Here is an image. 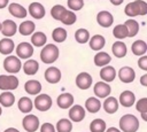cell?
<instances>
[{"instance_id":"cell-22","label":"cell","mask_w":147,"mask_h":132,"mask_svg":"<svg viewBox=\"0 0 147 132\" xmlns=\"http://www.w3.org/2000/svg\"><path fill=\"white\" fill-rule=\"evenodd\" d=\"M39 70V64L33 59H28V61L23 64V71L28 76H33Z\"/></svg>"},{"instance_id":"cell-40","label":"cell","mask_w":147,"mask_h":132,"mask_svg":"<svg viewBox=\"0 0 147 132\" xmlns=\"http://www.w3.org/2000/svg\"><path fill=\"white\" fill-rule=\"evenodd\" d=\"M113 34L116 39H124V38L127 37V30H126L124 24H118L114 28Z\"/></svg>"},{"instance_id":"cell-47","label":"cell","mask_w":147,"mask_h":132,"mask_svg":"<svg viewBox=\"0 0 147 132\" xmlns=\"http://www.w3.org/2000/svg\"><path fill=\"white\" fill-rule=\"evenodd\" d=\"M8 3H9V0H0V9L7 7Z\"/></svg>"},{"instance_id":"cell-28","label":"cell","mask_w":147,"mask_h":132,"mask_svg":"<svg viewBox=\"0 0 147 132\" xmlns=\"http://www.w3.org/2000/svg\"><path fill=\"white\" fill-rule=\"evenodd\" d=\"M111 61V57L108 53L106 52H99L95 54L94 56V64L98 65V67H105V65H108Z\"/></svg>"},{"instance_id":"cell-48","label":"cell","mask_w":147,"mask_h":132,"mask_svg":"<svg viewBox=\"0 0 147 132\" xmlns=\"http://www.w3.org/2000/svg\"><path fill=\"white\" fill-rule=\"evenodd\" d=\"M123 1H124V0H110V2H111L113 5H115V6H118V5H121Z\"/></svg>"},{"instance_id":"cell-24","label":"cell","mask_w":147,"mask_h":132,"mask_svg":"<svg viewBox=\"0 0 147 132\" xmlns=\"http://www.w3.org/2000/svg\"><path fill=\"white\" fill-rule=\"evenodd\" d=\"M103 109L108 114H114L118 109V101L114 96H107L103 102Z\"/></svg>"},{"instance_id":"cell-18","label":"cell","mask_w":147,"mask_h":132,"mask_svg":"<svg viewBox=\"0 0 147 132\" xmlns=\"http://www.w3.org/2000/svg\"><path fill=\"white\" fill-rule=\"evenodd\" d=\"M8 10H9V13H10L13 16H15V17H17V18H24V17L26 16V14H28L26 9H25L22 5L16 3V2L9 3Z\"/></svg>"},{"instance_id":"cell-36","label":"cell","mask_w":147,"mask_h":132,"mask_svg":"<svg viewBox=\"0 0 147 132\" xmlns=\"http://www.w3.org/2000/svg\"><path fill=\"white\" fill-rule=\"evenodd\" d=\"M72 130V122L67 118H61L56 123V131L57 132H71Z\"/></svg>"},{"instance_id":"cell-35","label":"cell","mask_w":147,"mask_h":132,"mask_svg":"<svg viewBox=\"0 0 147 132\" xmlns=\"http://www.w3.org/2000/svg\"><path fill=\"white\" fill-rule=\"evenodd\" d=\"M126 30H127V37H134L139 31V24L134 20H127L124 23Z\"/></svg>"},{"instance_id":"cell-20","label":"cell","mask_w":147,"mask_h":132,"mask_svg":"<svg viewBox=\"0 0 147 132\" xmlns=\"http://www.w3.org/2000/svg\"><path fill=\"white\" fill-rule=\"evenodd\" d=\"M111 52H113V54H114L116 57L122 59V57H124V56L126 55L127 48H126V45H125L123 41L118 40V41H115V42L113 44V46H111Z\"/></svg>"},{"instance_id":"cell-8","label":"cell","mask_w":147,"mask_h":132,"mask_svg":"<svg viewBox=\"0 0 147 132\" xmlns=\"http://www.w3.org/2000/svg\"><path fill=\"white\" fill-rule=\"evenodd\" d=\"M16 54L21 59H29L33 55V46L29 42H21L16 47Z\"/></svg>"},{"instance_id":"cell-6","label":"cell","mask_w":147,"mask_h":132,"mask_svg":"<svg viewBox=\"0 0 147 132\" xmlns=\"http://www.w3.org/2000/svg\"><path fill=\"white\" fill-rule=\"evenodd\" d=\"M52 98L48 94H38L34 99V107L39 111H47L52 107Z\"/></svg>"},{"instance_id":"cell-2","label":"cell","mask_w":147,"mask_h":132,"mask_svg":"<svg viewBox=\"0 0 147 132\" xmlns=\"http://www.w3.org/2000/svg\"><path fill=\"white\" fill-rule=\"evenodd\" d=\"M119 129L124 132H136L139 129V121L132 114L123 115L119 118Z\"/></svg>"},{"instance_id":"cell-21","label":"cell","mask_w":147,"mask_h":132,"mask_svg":"<svg viewBox=\"0 0 147 132\" xmlns=\"http://www.w3.org/2000/svg\"><path fill=\"white\" fill-rule=\"evenodd\" d=\"M24 90L28 94H31V95H37L40 93L41 91V84L38 81V80H34V79H31V80H28L24 85Z\"/></svg>"},{"instance_id":"cell-15","label":"cell","mask_w":147,"mask_h":132,"mask_svg":"<svg viewBox=\"0 0 147 132\" xmlns=\"http://www.w3.org/2000/svg\"><path fill=\"white\" fill-rule=\"evenodd\" d=\"M17 31V25L11 20H5L1 23V33L5 37H13Z\"/></svg>"},{"instance_id":"cell-46","label":"cell","mask_w":147,"mask_h":132,"mask_svg":"<svg viewBox=\"0 0 147 132\" xmlns=\"http://www.w3.org/2000/svg\"><path fill=\"white\" fill-rule=\"evenodd\" d=\"M140 83L142 86H147V75H142L140 78Z\"/></svg>"},{"instance_id":"cell-1","label":"cell","mask_w":147,"mask_h":132,"mask_svg":"<svg viewBox=\"0 0 147 132\" xmlns=\"http://www.w3.org/2000/svg\"><path fill=\"white\" fill-rule=\"evenodd\" d=\"M125 15L130 17H134L137 15H146L147 14V3L144 0H136L130 2L124 8Z\"/></svg>"},{"instance_id":"cell-45","label":"cell","mask_w":147,"mask_h":132,"mask_svg":"<svg viewBox=\"0 0 147 132\" xmlns=\"http://www.w3.org/2000/svg\"><path fill=\"white\" fill-rule=\"evenodd\" d=\"M138 65L140 67V69H142V70H147V56L142 55V56L138 60Z\"/></svg>"},{"instance_id":"cell-49","label":"cell","mask_w":147,"mask_h":132,"mask_svg":"<svg viewBox=\"0 0 147 132\" xmlns=\"http://www.w3.org/2000/svg\"><path fill=\"white\" fill-rule=\"evenodd\" d=\"M105 132H121V131H119L117 127H109V129L106 130Z\"/></svg>"},{"instance_id":"cell-52","label":"cell","mask_w":147,"mask_h":132,"mask_svg":"<svg viewBox=\"0 0 147 132\" xmlns=\"http://www.w3.org/2000/svg\"><path fill=\"white\" fill-rule=\"evenodd\" d=\"M0 31H1V23H0Z\"/></svg>"},{"instance_id":"cell-5","label":"cell","mask_w":147,"mask_h":132,"mask_svg":"<svg viewBox=\"0 0 147 132\" xmlns=\"http://www.w3.org/2000/svg\"><path fill=\"white\" fill-rule=\"evenodd\" d=\"M3 68L9 73H16L22 68L21 60L17 56L10 55V56H8V57L5 59V61H3Z\"/></svg>"},{"instance_id":"cell-31","label":"cell","mask_w":147,"mask_h":132,"mask_svg":"<svg viewBox=\"0 0 147 132\" xmlns=\"http://www.w3.org/2000/svg\"><path fill=\"white\" fill-rule=\"evenodd\" d=\"M34 29H36V25L32 21H24L20 24L18 32L22 36H29V34H32L34 32Z\"/></svg>"},{"instance_id":"cell-3","label":"cell","mask_w":147,"mask_h":132,"mask_svg":"<svg viewBox=\"0 0 147 132\" xmlns=\"http://www.w3.org/2000/svg\"><path fill=\"white\" fill-rule=\"evenodd\" d=\"M59 54V48L54 44H46V46H44V48L40 52V59L44 63L51 64L57 60Z\"/></svg>"},{"instance_id":"cell-32","label":"cell","mask_w":147,"mask_h":132,"mask_svg":"<svg viewBox=\"0 0 147 132\" xmlns=\"http://www.w3.org/2000/svg\"><path fill=\"white\" fill-rule=\"evenodd\" d=\"M15 102V95L10 91H5L0 94V104L3 107H11Z\"/></svg>"},{"instance_id":"cell-33","label":"cell","mask_w":147,"mask_h":132,"mask_svg":"<svg viewBox=\"0 0 147 132\" xmlns=\"http://www.w3.org/2000/svg\"><path fill=\"white\" fill-rule=\"evenodd\" d=\"M46 41H47L46 34H45L44 32H40V31L34 32V33L32 34V37H31V42H32V45L36 46V47H42V46L46 44Z\"/></svg>"},{"instance_id":"cell-29","label":"cell","mask_w":147,"mask_h":132,"mask_svg":"<svg viewBox=\"0 0 147 132\" xmlns=\"http://www.w3.org/2000/svg\"><path fill=\"white\" fill-rule=\"evenodd\" d=\"M18 109L21 110V112H24V114H28V112H31L32 108H33V103H32V100L28 96H22L20 100H18Z\"/></svg>"},{"instance_id":"cell-43","label":"cell","mask_w":147,"mask_h":132,"mask_svg":"<svg viewBox=\"0 0 147 132\" xmlns=\"http://www.w3.org/2000/svg\"><path fill=\"white\" fill-rule=\"evenodd\" d=\"M136 108L139 112H147V98H142L140 100H138V102L136 103Z\"/></svg>"},{"instance_id":"cell-39","label":"cell","mask_w":147,"mask_h":132,"mask_svg":"<svg viewBox=\"0 0 147 132\" xmlns=\"http://www.w3.org/2000/svg\"><path fill=\"white\" fill-rule=\"evenodd\" d=\"M52 38L56 42H63L67 39V31L63 28H56L52 32Z\"/></svg>"},{"instance_id":"cell-44","label":"cell","mask_w":147,"mask_h":132,"mask_svg":"<svg viewBox=\"0 0 147 132\" xmlns=\"http://www.w3.org/2000/svg\"><path fill=\"white\" fill-rule=\"evenodd\" d=\"M40 132H55V127L51 123H44L40 127Z\"/></svg>"},{"instance_id":"cell-14","label":"cell","mask_w":147,"mask_h":132,"mask_svg":"<svg viewBox=\"0 0 147 132\" xmlns=\"http://www.w3.org/2000/svg\"><path fill=\"white\" fill-rule=\"evenodd\" d=\"M96 21H98V24L102 28H109L113 22H114V17L113 15L107 11V10H102V11H99L98 15H96Z\"/></svg>"},{"instance_id":"cell-13","label":"cell","mask_w":147,"mask_h":132,"mask_svg":"<svg viewBox=\"0 0 147 132\" xmlns=\"http://www.w3.org/2000/svg\"><path fill=\"white\" fill-rule=\"evenodd\" d=\"M45 79L49 84H56L61 80V71L55 67H49L45 71Z\"/></svg>"},{"instance_id":"cell-9","label":"cell","mask_w":147,"mask_h":132,"mask_svg":"<svg viewBox=\"0 0 147 132\" xmlns=\"http://www.w3.org/2000/svg\"><path fill=\"white\" fill-rule=\"evenodd\" d=\"M118 78L122 83H132L136 78V72L131 67H122L118 71Z\"/></svg>"},{"instance_id":"cell-51","label":"cell","mask_w":147,"mask_h":132,"mask_svg":"<svg viewBox=\"0 0 147 132\" xmlns=\"http://www.w3.org/2000/svg\"><path fill=\"white\" fill-rule=\"evenodd\" d=\"M1 114H2V109H1V107H0V116H1Z\"/></svg>"},{"instance_id":"cell-37","label":"cell","mask_w":147,"mask_h":132,"mask_svg":"<svg viewBox=\"0 0 147 132\" xmlns=\"http://www.w3.org/2000/svg\"><path fill=\"white\" fill-rule=\"evenodd\" d=\"M91 132H105L106 131V122L101 118H95L90 124Z\"/></svg>"},{"instance_id":"cell-50","label":"cell","mask_w":147,"mask_h":132,"mask_svg":"<svg viewBox=\"0 0 147 132\" xmlns=\"http://www.w3.org/2000/svg\"><path fill=\"white\" fill-rule=\"evenodd\" d=\"M3 132H20L17 129H15V127H8V129H6Z\"/></svg>"},{"instance_id":"cell-42","label":"cell","mask_w":147,"mask_h":132,"mask_svg":"<svg viewBox=\"0 0 147 132\" xmlns=\"http://www.w3.org/2000/svg\"><path fill=\"white\" fill-rule=\"evenodd\" d=\"M84 6L83 0H68V7L71 10H80Z\"/></svg>"},{"instance_id":"cell-12","label":"cell","mask_w":147,"mask_h":132,"mask_svg":"<svg viewBox=\"0 0 147 132\" xmlns=\"http://www.w3.org/2000/svg\"><path fill=\"white\" fill-rule=\"evenodd\" d=\"M85 117V109L79 104H74L69 109V118L71 122H80Z\"/></svg>"},{"instance_id":"cell-10","label":"cell","mask_w":147,"mask_h":132,"mask_svg":"<svg viewBox=\"0 0 147 132\" xmlns=\"http://www.w3.org/2000/svg\"><path fill=\"white\" fill-rule=\"evenodd\" d=\"M93 91H94V94L98 96V98H107L109 96L110 92H111V87L110 85H108V83L106 81H98L94 87H93Z\"/></svg>"},{"instance_id":"cell-41","label":"cell","mask_w":147,"mask_h":132,"mask_svg":"<svg viewBox=\"0 0 147 132\" xmlns=\"http://www.w3.org/2000/svg\"><path fill=\"white\" fill-rule=\"evenodd\" d=\"M64 10H65V8H64L62 5H55V6H53L52 9H51V15H52V17H53L54 20L60 21V17H61V15L63 14Z\"/></svg>"},{"instance_id":"cell-23","label":"cell","mask_w":147,"mask_h":132,"mask_svg":"<svg viewBox=\"0 0 147 132\" xmlns=\"http://www.w3.org/2000/svg\"><path fill=\"white\" fill-rule=\"evenodd\" d=\"M136 102V96L131 91H124L119 95V103L123 107H131Z\"/></svg>"},{"instance_id":"cell-26","label":"cell","mask_w":147,"mask_h":132,"mask_svg":"<svg viewBox=\"0 0 147 132\" xmlns=\"http://www.w3.org/2000/svg\"><path fill=\"white\" fill-rule=\"evenodd\" d=\"M88 42H90V47L93 51H100L101 48H103V46L106 44V39L101 34H95L92 38H90Z\"/></svg>"},{"instance_id":"cell-11","label":"cell","mask_w":147,"mask_h":132,"mask_svg":"<svg viewBox=\"0 0 147 132\" xmlns=\"http://www.w3.org/2000/svg\"><path fill=\"white\" fill-rule=\"evenodd\" d=\"M92 81H93L92 76L90 73H87V72H80L76 77V85L80 90H87V88H90L91 85H92Z\"/></svg>"},{"instance_id":"cell-4","label":"cell","mask_w":147,"mask_h":132,"mask_svg":"<svg viewBox=\"0 0 147 132\" xmlns=\"http://www.w3.org/2000/svg\"><path fill=\"white\" fill-rule=\"evenodd\" d=\"M18 78L13 75H0V90L2 91H11L17 88Z\"/></svg>"},{"instance_id":"cell-27","label":"cell","mask_w":147,"mask_h":132,"mask_svg":"<svg viewBox=\"0 0 147 132\" xmlns=\"http://www.w3.org/2000/svg\"><path fill=\"white\" fill-rule=\"evenodd\" d=\"M131 51L134 55L142 56L147 52V44L144 40H136L131 46Z\"/></svg>"},{"instance_id":"cell-16","label":"cell","mask_w":147,"mask_h":132,"mask_svg":"<svg viewBox=\"0 0 147 132\" xmlns=\"http://www.w3.org/2000/svg\"><path fill=\"white\" fill-rule=\"evenodd\" d=\"M29 14L36 20H41L45 16V7L40 2H32L29 5Z\"/></svg>"},{"instance_id":"cell-17","label":"cell","mask_w":147,"mask_h":132,"mask_svg":"<svg viewBox=\"0 0 147 132\" xmlns=\"http://www.w3.org/2000/svg\"><path fill=\"white\" fill-rule=\"evenodd\" d=\"M56 103L60 108L62 109H67V108H70L72 104H74V95L70 94V93H62L57 96V100H56Z\"/></svg>"},{"instance_id":"cell-25","label":"cell","mask_w":147,"mask_h":132,"mask_svg":"<svg viewBox=\"0 0 147 132\" xmlns=\"http://www.w3.org/2000/svg\"><path fill=\"white\" fill-rule=\"evenodd\" d=\"M85 108H86V110L90 111L91 114H95V112H98V111L100 110V108H101V102H100V100H99L98 98L91 96V98H88V99L85 101Z\"/></svg>"},{"instance_id":"cell-34","label":"cell","mask_w":147,"mask_h":132,"mask_svg":"<svg viewBox=\"0 0 147 132\" xmlns=\"http://www.w3.org/2000/svg\"><path fill=\"white\" fill-rule=\"evenodd\" d=\"M76 20H77L76 14H75L74 11H71V10H68V9H65V10L63 11V14L61 15V17H60V21H61L63 24H65V25H71V24H74V23L76 22Z\"/></svg>"},{"instance_id":"cell-7","label":"cell","mask_w":147,"mask_h":132,"mask_svg":"<svg viewBox=\"0 0 147 132\" xmlns=\"http://www.w3.org/2000/svg\"><path fill=\"white\" fill-rule=\"evenodd\" d=\"M23 127L28 132H36L39 127V118L36 115L29 114L23 118Z\"/></svg>"},{"instance_id":"cell-30","label":"cell","mask_w":147,"mask_h":132,"mask_svg":"<svg viewBox=\"0 0 147 132\" xmlns=\"http://www.w3.org/2000/svg\"><path fill=\"white\" fill-rule=\"evenodd\" d=\"M15 48L14 41L9 38H3L0 40V53L3 55H8L10 54Z\"/></svg>"},{"instance_id":"cell-38","label":"cell","mask_w":147,"mask_h":132,"mask_svg":"<svg viewBox=\"0 0 147 132\" xmlns=\"http://www.w3.org/2000/svg\"><path fill=\"white\" fill-rule=\"evenodd\" d=\"M75 39L79 44H86L90 40V32L86 29H78L75 32Z\"/></svg>"},{"instance_id":"cell-19","label":"cell","mask_w":147,"mask_h":132,"mask_svg":"<svg viewBox=\"0 0 147 132\" xmlns=\"http://www.w3.org/2000/svg\"><path fill=\"white\" fill-rule=\"evenodd\" d=\"M100 77L106 81V83H110L115 79L116 77V70L114 67L111 65H105L101 70H100Z\"/></svg>"}]
</instances>
